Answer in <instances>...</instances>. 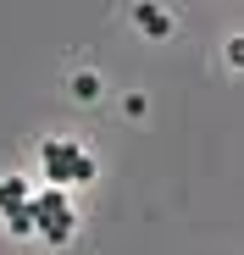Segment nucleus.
<instances>
[{
	"instance_id": "1",
	"label": "nucleus",
	"mask_w": 244,
	"mask_h": 255,
	"mask_svg": "<svg viewBox=\"0 0 244 255\" xmlns=\"http://www.w3.org/2000/svg\"><path fill=\"white\" fill-rule=\"evenodd\" d=\"M39 161H45V172H50L56 189H61V183H89V178H95V161L78 150V144H67V139H45V144H39Z\"/></svg>"
},
{
	"instance_id": "2",
	"label": "nucleus",
	"mask_w": 244,
	"mask_h": 255,
	"mask_svg": "<svg viewBox=\"0 0 244 255\" xmlns=\"http://www.w3.org/2000/svg\"><path fill=\"white\" fill-rule=\"evenodd\" d=\"M33 228H39V239H45V244H67L72 228H78V217H72V211H56V217H39Z\"/></svg>"
},
{
	"instance_id": "3",
	"label": "nucleus",
	"mask_w": 244,
	"mask_h": 255,
	"mask_svg": "<svg viewBox=\"0 0 244 255\" xmlns=\"http://www.w3.org/2000/svg\"><path fill=\"white\" fill-rule=\"evenodd\" d=\"M133 22H139L150 39H167V33H172V17L161 11V6H133Z\"/></svg>"
},
{
	"instance_id": "4",
	"label": "nucleus",
	"mask_w": 244,
	"mask_h": 255,
	"mask_svg": "<svg viewBox=\"0 0 244 255\" xmlns=\"http://www.w3.org/2000/svg\"><path fill=\"white\" fill-rule=\"evenodd\" d=\"M22 200H28V183L22 178H0V211H6V217H11Z\"/></svg>"
},
{
	"instance_id": "5",
	"label": "nucleus",
	"mask_w": 244,
	"mask_h": 255,
	"mask_svg": "<svg viewBox=\"0 0 244 255\" xmlns=\"http://www.w3.org/2000/svg\"><path fill=\"white\" fill-rule=\"evenodd\" d=\"M72 95H78V100H95V95H100V78H95V72H78V78H72Z\"/></svg>"
},
{
	"instance_id": "6",
	"label": "nucleus",
	"mask_w": 244,
	"mask_h": 255,
	"mask_svg": "<svg viewBox=\"0 0 244 255\" xmlns=\"http://www.w3.org/2000/svg\"><path fill=\"white\" fill-rule=\"evenodd\" d=\"M6 222H11V233H33V217H28V200H22V205L11 211V217H6Z\"/></svg>"
}]
</instances>
